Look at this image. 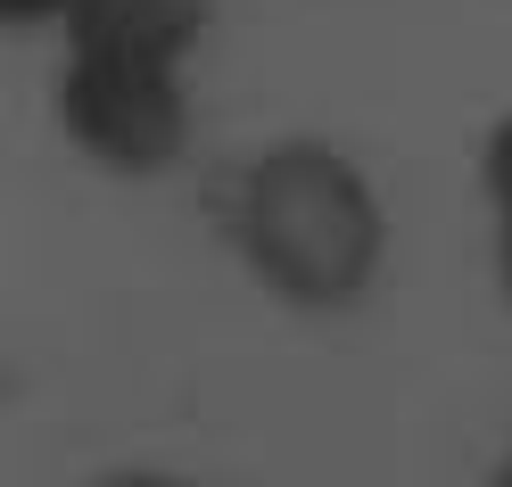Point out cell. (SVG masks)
Listing matches in <instances>:
<instances>
[{"mask_svg": "<svg viewBox=\"0 0 512 487\" xmlns=\"http://www.w3.org/2000/svg\"><path fill=\"white\" fill-rule=\"evenodd\" d=\"M223 248L290 314H356L397 256L380 182L339 141H256L223 182Z\"/></svg>", "mask_w": 512, "mask_h": 487, "instance_id": "1", "label": "cell"}, {"mask_svg": "<svg viewBox=\"0 0 512 487\" xmlns=\"http://www.w3.org/2000/svg\"><path fill=\"white\" fill-rule=\"evenodd\" d=\"M58 133L75 157L100 174L157 182L174 174L190 141H199V108H190V58H157L133 42H58Z\"/></svg>", "mask_w": 512, "mask_h": 487, "instance_id": "2", "label": "cell"}, {"mask_svg": "<svg viewBox=\"0 0 512 487\" xmlns=\"http://www.w3.org/2000/svg\"><path fill=\"white\" fill-rule=\"evenodd\" d=\"M215 0H83L58 42H133L157 58H199Z\"/></svg>", "mask_w": 512, "mask_h": 487, "instance_id": "3", "label": "cell"}, {"mask_svg": "<svg viewBox=\"0 0 512 487\" xmlns=\"http://www.w3.org/2000/svg\"><path fill=\"white\" fill-rule=\"evenodd\" d=\"M479 190H488V207L512 199V108L488 124V141H479Z\"/></svg>", "mask_w": 512, "mask_h": 487, "instance_id": "4", "label": "cell"}, {"mask_svg": "<svg viewBox=\"0 0 512 487\" xmlns=\"http://www.w3.org/2000/svg\"><path fill=\"white\" fill-rule=\"evenodd\" d=\"M83 0H0V25L9 34H67V17Z\"/></svg>", "mask_w": 512, "mask_h": 487, "instance_id": "5", "label": "cell"}, {"mask_svg": "<svg viewBox=\"0 0 512 487\" xmlns=\"http://www.w3.org/2000/svg\"><path fill=\"white\" fill-rule=\"evenodd\" d=\"M488 215H496V289L512 298V199H496Z\"/></svg>", "mask_w": 512, "mask_h": 487, "instance_id": "6", "label": "cell"}, {"mask_svg": "<svg viewBox=\"0 0 512 487\" xmlns=\"http://www.w3.org/2000/svg\"><path fill=\"white\" fill-rule=\"evenodd\" d=\"M91 487H199V479H174V471H108V479H91Z\"/></svg>", "mask_w": 512, "mask_h": 487, "instance_id": "7", "label": "cell"}, {"mask_svg": "<svg viewBox=\"0 0 512 487\" xmlns=\"http://www.w3.org/2000/svg\"><path fill=\"white\" fill-rule=\"evenodd\" d=\"M479 487H512V446H504V463H496L488 479H479Z\"/></svg>", "mask_w": 512, "mask_h": 487, "instance_id": "8", "label": "cell"}]
</instances>
